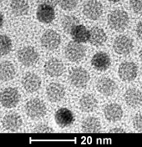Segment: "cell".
I'll use <instances>...</instances> for the list:
<instances>
[{
	"label": "cell",
	"mask_w": 142,
	"mask_h": 147,
	"mask_svg": "<svg viewBox=\"0 0 142 147\" xmlns=\"http://www.w3.org/2000/svg\"><path fill=\"white\" fill-rule=\"evenodd\" d=\"M108 24L115 31H123L129 24V16L123 10H114L108 16Z\"/></svg>",
	"instance_id": "6da1fadb"
},
{
	"label": "cell",
	"mask_w": 142,
	"mask_h": 147,
	"mask_svg": "<svg viewBox=\"0 0 142 147\" xmlns=\"http://www.w3.org/2000/svg\"><path fill=\"white\" fill-rule=\"evenodd\" d=\"M25 112L29 118L38 119L44 117L46 114L45 104L39 99H33L27 102L25 105Z\"/></svg>",
	"instance_id": "7a4b0ae2"
},
{
	"label": "cell",
	"mask_w": 142,
	"mask_h": 147,
	"mask_svg": "<svg viewBox=\"0 0 142 147\" xmlns=\"http://www.w3.org/2000/svg\"><path fill=\"white\" fill-rule=\"evenodd\" d=\"M20 100V94L15 88L9 87L3 90L0 93V103L8 109L15 107Z\"/></svg>",
	"instance_id": "3957f363"
},
{
	"label": "cell",
	"mask_w": 142,
	"mask_h": 147,
	"mask_svg": "<svg viewBox=\"0 0 142 147\" xmlns=\"http://www.w3.org/2000/svg\"><path fill=\"white\" fill-rule=\"evenodd\" d=\"M38 53L33 47H24L18 52L19 61L26 67H31L36 64L38 60Z\"/></svg>",
	"instance_id": "277c9868"
},
{
	"label": "cell",
	"mask_w": 142,
	"mask_h": 147,
	"mask_svg": "<svg viewBox=\"0 0 142 147\" xmlns=\"http://www.w3.org/2000/svg\"><path fill=\"white\" fill-rule=\"evenodd\" d=\"M69 80L71 84H73L75 87L84 88L90 80V74L84 68L77 67L69 72Z\"/></svg>",
	"instance_id": "5b68a950"
},
{
	"label": "cell",
	"mask_w": 142,
	"mask_h": 147,
	"mask_svg": "<svg viewBox=\"0 0 142 147\" xmlns=\"http://www.w3.org/2000/svg\"><path fill=\"white\" fill-rule=\"evenodd\" d=\"M65 56L71 62H79L85 56V48L80 43L70 42L65 48Z\"/></svg>",
	"instance_id": "8992f818"
},
{
	"label": "cell",
	"mask_w": 142,
	"mask_h": 147,
	"mask_svg": "<svg viewBox=\"0 0 142 147\" xmlns=\"http://www.w3.org/2000/svg\"><path fill=\"white\" fill-rule=\"evenodd\" d=\"M83 13L87 18L96 20L103 13V6L97 0H89L84 5Z\"/></svg>",
	"instance_id": "52a82bcc"
},
{
	"label": "cell",
	"mask_w": 142,
	"mask_h": 147,
	"mask_svg": "<svg viewBox=\"0 0 142 147\" xmlns=\"http://www.w3.org/2000/svg\"><path fill=\"white\" fill-rule=\"evenodd\" d=\"M114 50L120 55H129L133 50V41L125 35H120L114 41Z\"/></svg>",
	"instance_id": "ba28073f"
},
{
	"label": "cell",
	"mask_w": 142,
	"mask_h": 147,
	"mask_svg": "<svg viewBox=\"0 0 142 147\" xmlns=\"http://www.w3.org/2000/svg\"><path fill=\"white\" fill-rule=\"evenodd\" d=\"M61 42L60 35L52 29L46 30L41 37V45L48 50L56 49Z\"/></svg>",
	"instance_id": "9c48e42d"
},
{
	"label": "cell",
	"mask_w": 142,
	"mask_h": 147,
	"mask_svg": "<svg viewBox=\"0 0 142 147\" xmlns=\"http://www.w3.org/2000/svg\"><path fill=\"white\" fill-rule=\"evenodd\" d=\"M138 73V68L137 65L133 62H124L120 65L118 74L120 78L125 82H131L133 81Z\"/></svg>",
	"instance_id": "30bf717a"
},
{
	"label": "cell",
	"mask_w": 142,
	"mask_h": 147,
	"mask_svg": "<svg viewBox=\"0 0 142 147\" xmlns=\"http://www.w3.org/2000/svg\"><path fill=\"white\" fill-rule=\"evenodd\" d=\"M65 65L56 58L49 59L44 64V72L50 77H59L65 72Z\"/></svg>",
	"instance_id": "8fae6325"
},
{
	"label": "cell",
	"mask_w": 142,
	"mask_h": 147,
	"mask_svg": "<svg viewBox=\"0 0 142 147\" xmlns=\"http://www.w3.org/2000/svg\"><path fill=\"white\" fill-rule=\"evenodd\" d=\"M46 94L48 100L51 102H59L62 100L65 95V87L59 83H51L48 85Z\"/></svg>",
	"instance_id": "7c38bea8"
},
{
	"label": "cell",
	"mask_w": 142,
	"mask_h": 147,
	"mask_svg": "<svg viewBox=\"0 0 142 147\" xmlns=\"http://www.w3.org/2000/svg\"><path fill=\"white\" fill-rule=\"evenodd\" d=\"M36 16L39 22L44 24H49L55 18V12L51 5L43 3L38 7Z\"/></svg>",
	"instance_id": "4fadbf2b"
},
{
	"label": "cell",
	"mask_w": 142,
	"mask_h": 147,
	"mask_svg": "<svg viewBox=\"0 0 142 147\" xmlns=\"http://www.w3.org/2000/svg\"><path fill=\"white\" fill-rule=\"evenodd\" d=\"M75 116L72 111L67 108H60L55 113V121L61 128L71 125L74 123Z\"/></svg>",
	"instance_id": "5bb4252c"
},
{
	"label": "cell",
	"mask_w": 142,
	"mask_h": 147,
	"mask_svg": "<svg viewBox=\"0 0 142 147\" xmlns=\"http://www.w3.org/2000/svg\"><path fill=\"white\" fill-rule=\"evenodd\" d=\"M23 87L29 93L37 91L41 86V80L38 74L34 73H27L22 79Z\"/></svg>",
	"instance_id": "9a60e30c"
},
{
	"label": "cell",
	"mask_w": 142,
	"mask_h": 147,
	"mask_svg": "<svg viewBox=\"0 0 142 147\" xmlns=\"http://www.w3.org/2000/svg\"><path fill=\"white\" fill-rule=\"evenodd\" d=\"M110 64L111 60L110 56L104 52L96 53L91 59L92 66L94 67V69L99 71H105L110 68Z\"/></svg>",
	"instance_id": "2e32d148"
},
{
	"label": "cell",
	"mask_w": 142,
	"mask_h": 147,
	"mask_svg": "<svg viewBox=\"0 0 142 147\" xmlns=\"http://www.w3.org/2000/svg\"><path fill=\"white\" fill-rule=\"evenodd\" d=\"M116 84L108 77L100 78L96 84V89L104 96H110L116 90Z\"/></svg>",
	"instance_id": "e0dca14e"
},
{
	"label": "cell",
	"mask_w": 142,
	"mask_h": 147,
	"mask_svg": "<svg viewBox=\"0 0 142 147\" xmlns=\"http://www.w3.org/2000/svg\"><path fill=\"white\" fill-rule=\"evenodd\" d=\"M104 115L105 119L110 122H116L122 118L123 110L117 104H109L104 109Z\"/></svg>",
	"instance_id": "ac0fdd59"
},
{
	"label": "cell",
	"mask_w": 142,
	"mask_h": 147,
	"mask_svg": "<svg viewBox=\"0 0 142 147\" xmlns=\"http://www.w3.org/2000/svg\"><path fill=\"white\" fill-rule=\"evenodd\" d=\"M22 119L16 113H9L3 119V125L7 130L16 131L22 125Z\"/></svg>",
	"instance_id": "d6986e66"
},
{
	"label": "cell",
	"mask_w": 142,
	"mask_h": 147,
	"mask_svg": "<svg viewBox=\"0 0 142 147\" xmlns=\"http://www.w3.org/2000/svg\"><path fill=\"white\" fill-rule=\"evenodd\" d=\"M125 100L126 104L132 108H137L142 104V93L138 89L131 88L125 92Z\"/></svg>",
	"instance_id": "ffe728a7"
},
{
	"label": "cell",
	"mask_w": 142,
	"mask_h": 147,
	"mask_svg": "<svg viewBox=\"0 0 142 147\" xmlns=\"http://www.w3.org/2000/svg\"><path fill=\"white\" fill-rule=\"evenodd\" d=\"M106 39V34L101 28L94 27L89 30V41L91 45L95 46L102 45L105 43Z\"/></svg>",
	"instance_id": "44dd1931"
},
{
	"label": "cell",
	"mask_w": 142,
	"mask_h": 147,
	"mask_svg": "<svg viewBox=\"0 0 142 147\" xmlns=\"http://www.w3.org/2000/svg\"><path fill=\"white\" fill-rule=\"evenodd\" d=\"M16 70L14 65L9 61L0 62V80L9 81L15 76Z\"/></svg>",
	"instance_id": "7402d4cb"
},
{
	"label": "cell",
	"mask_w": 142,
	"mask_h": 147,
	"mask_svg": "<svg viewBox=\"0 0 142 147\" xmlns=\"http://www.w3.org/2000/svg\"><path fill=\"white\" fill-rule=\"evenodd\" d=\"M10 9L15 16H23L28 13L29 6L27 0H12Z\"/></svg>",
	"instance_id": "603a6c76"
},
{
	"label": "cell",
	"mask_w": 142,
	"mask_h": 147,
	"mask_svg": "<svg viewBox=\"0 0 142 147\" xmlns=\"http://www.w3.org/2000/svg\"><path fill=\"white\" fill-rule=\"evenodd\" d=\"M98 105L97 100L94 95L86 94L83 95L79 100V108L84 112H92L96 109Z\"/></svg>",
	"instance_id": "cb8c5ba5"
},
{
	"label": "cell",
	"mask_w": 142,
	"mask_h": 147,
	"mask_svg": "<svg viewBox=\"0 0 142 147\" xmlns=\"http://www.w3.org/2000/svg\"><path fill=\"white\" fill-rule=\"evenodd\" d=\"M82 129L85 132L97 133L101 130V125L97 118L87 117L82 123Z\"/></svg>",
	"instance_id": "d4e9b609"
},
{
	"label": "cell",
	"mask_w": 142,
	"mask_h": 147,
	"mask_svg": "<svg viewBox=\"0 0 142 147\" xmlns=\"http://www.w3.org/2000/svg\"><path fill=\"white\" fill-rule=\"evenodd\" d=\"M71 36L75 42L86 43L89 40V30L84 25L79 24L71 33Z\"/></svg>",
	"instance_id": "484cf974"
},
{
	"label": "cell",
	"mask_w": 142,
	"mask_h": 147,
	"mask_svg": "<svg viewBox=\"0 0 142 147\" xmlns=\"http://www.w3.org/2000/svg\"><path fill=\"white\" fill-rule=\"evenodd\" d=\"M79 24V19L72 15L65 16L62 19V27L64 28L65 32L68 34H71L73 30Z\"/></svg>",
	"instance_id": "4316f807"
},
{
	"label": "cell",
	"mask_w": 142,
	"mask_h": 147,
	"mask_svg": "<svg viewBox=\"0 0 142 147\" xmlns=\"http://www.w3.org/2000/svg\"><path fill=\"white\" fill-rule=\"evenodd\" d=\"M12 50V41L6 35H0V56L8 55Z\"/></svg>",
	"instance_id": "83f0119b"
},
{
	"label": "cell",
	"mask_w": 142,
	"mask_h": 147,
	"mask_svg": "<svg viewBox=\"0 0 142 147\" xmlns=\"http://www.w3.org/2000/svg\"><path fill=\"white\" fill-rule=\"evenodd\" d=\"M59 6L64 10L70 11L78 4V0H57Z\"/></svg>",
	"instance_id": "f1b7e54d"
},
{
	"label": "cell",
	"mask_w": 142,
	"mask_h": 147,
	"mask_svg": "<svg viewBox=\"0 0 142 147\" xmlns=\"http://www.w3.org/2000/svg\"><path fill=\"white\" fill-rule=\"evenodd\" d=\"M130 5L136 13H142V0H130Z\"/></svg>",
	"instance_id": "f546056e"
},
{
	"label": "cell",
	"mask_w": 142,
	"mask_h": 147,
	"mask_svg": "<svg viewBox=\"0 0 142 147\" xmlns=\"http://www.w3.org/2000/svg\"><path fill=\"white\" fill-rule=\"evenodd\" d=\"M33 132L34 133H51V132H54V129L50 128L49 126H48L47 125L40 124L33 129Z\"/></svg>",
	"instance_id": "4dcf8cb0"
},
{
	"label": "cell",
	"mask_w": 142,
	"mask_h": 147,
	"mask_svg": "<svg viewBox=\"0 0 142 147\" xmlns=\"http://www.w3.org/2000/svg\"><path fill=\"white\" fill-rule=\"evenodd\" d=\"M133 125L134 128L138 131L142 132V113L137 114L133 119Z\"/></svg>",
	"instance_id": "1f68e13d"
},
{
	"label": "cell",
	"mask_w": 142,
	"mask_h": 147,
	"mask_svg": "<svg viewBox=\"0 0 142 147\" xmlns=\"http://www.w3.org/2000/svg\"><path fill=\"white\" fill-rule=\"evenodd\" d=\"M136 34L138 37L142 39V20L137 24V27H136Z\"/></svg>",
	"instance_id": "d6a6232c"
},
{
	"label": "cell",
	"mask_w": 142,
	"mask_h": 147,
	"mask_svg": "<svg viewBox=\"0 0 142 147\" xmlns=\"http://www.w3.org/2000/svg\"><path fill=\"white\" fill-rule=\"evenodd\" d=\"M110 132H111V133H125V130L122 128H114L110 129Z\"/></svg>",
	"instance_id": "836d02e7"
},
{
	"label": "cell",
	"mask_w": 142,
	"mask_h": 147,
	"mask_svg": "<svg viewBox=\"0 0 142 147\" xmlns=\"http://www.w3.org/2000/svg\"><path fill=\"white\" fill-rule=\"evenodd\" d=\"M3 23H4V18H3V14L0 13V28L3 27Z\"/></svg>",
	"instance_id": "e575fe53"
},
{
	"label": "cell",
	"mask_w": 142,
	"mask_h": 147,
	"mask_svg": "<svg viewBox=\"0 0 142 147\" xmlns=\"http://www.w3.org/2000/svg\"><path fill=\"white\" fill-rule=\"evenodd\" d=\"M108 1H110V2H111V3H117V2H119V1H120V0H108Z\"/></svg>",
	"instance_id": "d590c367"
},
{
	"label": "cell",
	"mask_w": 142,
	"mask_h": 147,
	"mask_svg": "<svg viewBox=\"0 0 142 147\" xmlns=\"http://www.w3.org/2000/svg\"><path fill=\"white\" fill-rule=\"evenodd\" d=\"M140 58H141V61H142V49H141V50L140 51Z\"/></svg>",
	"instance_id": "8d00e7d4"
},
{
	"label": "cell",
	"mask_w": 142,
	"mask_h": 147,
	"mask_svg": "<svg viewBox=\"0 0 142 147\" xmlns=\"http://www.w3.org/2000/svg\"><path fill=\"white\" fill-rule=\"evenodd\" d=\"M40 1H47V0H40Z\"/></svg>",
	"instance_id": "74e56055"
},
{
	"label": "cell",
	"mask_w": 142,
	"mask_h": 147,
	"mask_svg": "<svg viewBox=\"0 0 142 147\" xmlns=\"http://www.w3.org/2000/svg\"><path fill=\"white\" fill-rule=\"evenodd\" d=\"M2 1H3V0H0V3H1V2H2Z\"/></svg>",
	"instance_id": "f35d334b"
}]
</instances>
